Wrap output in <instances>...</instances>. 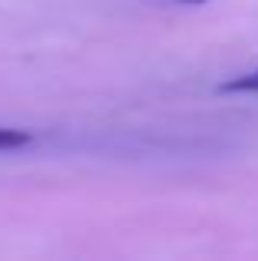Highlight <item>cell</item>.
<instances>
[{"mask_svg":"<svg viewBox=\"0 0 258 261\" xmlns=\"http://www.w3.org/2000/svg\"><path fill=\"white\" fill-rule=\"evenodd\" d=\"M219 89H222V93H258V66H255L252 73H242V76L222 83Z\"/></svg>","mask_w":258,"mask_h":261,"instance_id":"cell-1","label":"cell"},{"mask_svg":"<svg viewBox=\"0 0 258 261\" xmlns=\"http://www.w3.org/2000/svg\"><path fill=\"white\" fill-rule=\"evenodd\" d=\"M30 142V136L23 133V129H4L0 126V149H20Z\"/></svg>","mask_w":258,"mask_h":261,"instance_id":"cell-2","label":"cell"},{"mask_svg":"<svg viewBox=\"0 0 258 261\" xmlns=\"http://www.w3.org/2000/svg\"><path fill=\"white\" fill-rule=\"evenodd\" d=\"M179 4H205V0H179Z\"/></svg>","mask_w":258,"mask_h":261,"instance_id":"cell-3","label":"cell"}]
</instances>
